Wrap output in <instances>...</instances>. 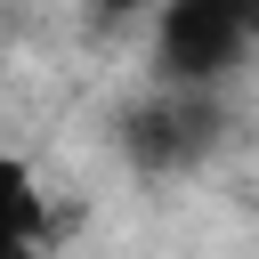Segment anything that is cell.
Listing matches in <instances>:
<instances>
[{"label": "cell", "instance_id": "obj_1", "mask_svg": "<svg viewBox=\"0 0 259 259\" xmlns=\"http://www.w3.org/2000/svg\"><path fill=\"white\" fill-rule=\"evenodd\" d=\"M251 49L243 0H162L154 24V65L170 89H219L235 73V57Z\"/></svg>", "mask_w": 259, "mask_h": 259}, {"label": "cell", "instance_id": "obj_5", "mask_svg": "<svg viewBox=\"0 0 259 259\" xmlns=\"http://www.w3.org/2000/svg\"><path fill=\"white\" fill-rule=\"evenodd\" d=\"M97 8H105V16H121V8H130V0H97Z\"/></svg>", "mask_w": 259, "mask_h": 259}, {"label": "cell", "instance_id": "obj_2", "mask_svg": "<svg viewBox=\"0 0 259 259\" xmlns=\"http://www.w3.org/2000/svg\"><path fill=\"white\" fill-rule=\"evenodd\" d=\"M210 146H219V97H210V89H170V81H162L146 105L121 113V154H130L138 170H154V178L194 170Z\"/></svg>", "mask_w": 259, "mask_h": 259}, {"label": "cell", "instance_id": "obj_4", "mask_svg": "<svg viewBox=\"0 0 259 259\" xmlns=\"http://www.w3.org/2000/svg\"><path fill=\"white\" fill-rule=\"evenodd\" d=\"M243 24H251V40H259V0H243Z\"/></svg>", "mask_w": 259, "mask_h": 259}, {"label": "cell", "instance_id": "obj_3", "mask_svg": "<svg viewBox=\"0 0 259 259\" xmlns=\"http://www.w3.org/2000/svg\"><path fill=\"white\" fill-rule=\"evenodd\" d=\"M32 235H40L32 170H24L16 154H0V259H32Z\"/></svg>", "mask_w": 259, "mask_h": 259}]
</instances>
